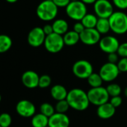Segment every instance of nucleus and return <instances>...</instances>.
<instances>
[{
  "instance_id": "nucleus-1",
  "label": "nucleus",
  "mask_w": 127,
  "mask_h": 127,
  "mask_svg": "<svg viewBox=\"0 0 127 127\" xmlns=\"http://www.w3.org/2000/svg\"><path fill=\"white\" fill-rule=\"evenodd\" d=\"M66 100L71 109L79 112L85 111L90 104L87 92L77 88L68 92Z\"/></svg>"
},
{
  "instance_id": "nucleus-20",
  "label": "nucleus",
  "mask_w": 127,
  "mask_h": 127,
  "mask_svg": "<svg viewBox=\"0 0 127 127\" xmlns=\"http://www.w3.org/2000/svg\"><path fill=\"white\" fill-rule=\"evenodd\" d=\"M49 118L42 113L36 114L32 117L31 125L33 127H48Z\"/></svg>"
},
{
  "instance_id": "nucleus-9",
  "label": "nucleus",
  "mask_w": 127,
  "mask_h": 127,
  "mask_svg": "<svg viewBox=\"0 0 127 127\" xmlns=\"http://www.w3.org/2000/svg\"><path fill=\"white\" fill-rule=\"evenodd\" d=\"M100 75L105 82H112L115 80L119 75L120 71L117 64L106 63L103 64L99 71Z\"/></svg>"
},
{
  "instance_id": "nucleus-29",
  "label": "nucleus",
  "mask_w": 127,
  "mask_h": 127,
  "mask_svg": "<svg viewBox=\"0 0 127 127\" xmlns=\"http://www.w3.org/2000/svg\"><path fill=\"white\" fill-rule=\"evenodd\" d=\"M51 83V78L48 74H43L39 77V87L41 89L48 88Z\"/></svg>"
},
{
  "instance_id": "nucleus-26",
  "label": "nucleus",
  "mask_w": 127,
  "mask_h": 127,
  "mask_svg": "<svg viewBox=\"0 0 127 127\" xmlns=\"http://www.w3.org/2000/svg\"><path fill=\"white\" fill-rule=\"evenodd\" d=\"M106 90L111 97H116V96H120L121 94L122 89L120 85L117 83H111L106 87Z\"/></svg>"
},
{
  "instance_id": "nucleus-43",
  "label": "nucleus",
  "mask_w": 127,
  "mask_h": 127,
  "mask_svg": "<svg viewBox=\"0 0 127 127\" xmlns=\"http://www.w3.org/2000/svg\"></svg>"
},
{
  "instance_id": "nucleus-12",
  "label": "nucleus",
  "mask_w": 127,
  "mask_h": 127,
  "mask_svg": "<svg viewBox=\"0 0 127 127\" xmlns=\"http://www.w3.org/2000/svg\"><path fill=\"white\" fill-rule=\"evenodd\" d=\"M16 111L18 115L22 118H32L36 115V107L34 104L28 100L19 101L16 106Z\"/></svg>"
},
{
  "instance_id": "nucleus-39",
  "label": "nucleus",
  "mask_w": 127,
  "mask_h": 127,
  "mask_svg": "<svg viewBox=\"0 0 127 127\" xmlns=\"http://www.w3.org/2000/svg\"><path fill=\"white\" fill-rule=\"evenodd\" d=\"M6 1H7L8 3H15V2H16L18 0H5Z\"/></svg>"
},
{
  "instance_id": "nucleus-31",
  "label": "nucleus",
  "mask_w": 127,
  "mask_h": 127,
  "mask_svg": "<svg viewBox=\"0 0 127 127\" xmlns=\"http://www.w3.org/2000/svg\"><path fill=\"white\" fill-rule=\"evenodd\" d=\"M117 53L121 57H127V42L120 44Z\"/></svg>"
},
{
  "instance_id": "nucleus-34",
  "label": "nucleus",
  "mask_w": 127,
  "mask_h": 127,
  "mask_svg": "<svg viewBox=\"0 0 127 127\" xmlns=\"http://www.w3.org/2000/svg\"><path fill=\"white\" fill-rule=\"evenodd\" d=\"M119 61V55L118 53H111L108 54V62L114 64H117Z\"/></svg>"
},
{
  "instance_id": "nucleus-37",
  "label": "nucleus",
  "mask_w": 127,
  "mask_h": 127,
  "mask_svg": "<svg viewBox=\"0 0 127 127\" xmlns=\"http://www.w3.org/2000/svg\"><path fill=\"white\" fill-rule=\"evenodd\" d=\"M44 33H45L46 36L50 35L51 33H54V29H53V26L52 25H49V24H46L44 25V27L42 28Z\"/></svg>"
},
{
  "instance_id": "nucleus-24",
  "label": "nucleus",
  "mask_w": 127,
  "mask_h": 127,
  "mask_svg": "<svg viewBox=\"0 0 127 127\" xmlns=\"http://www.w3.org/2000/svg\"><path fill=\"white\" fill-rule=\"evenodd\" d=\"M88 83L92 88H97L102 86L103 79L99 73H92L87 79Z\"/></svg>"
},
{
  "instance_id": "nucleus-8",
  "label": "nucleus",
  "mask_w": 127,
  "mask_h": 127,
  "mask_svg": "<svg viewBox=\"0 0 127 127\" xmlns=\"http://www.w3.org/2000/svg\"><path fill=\"white\" fill-rule=\"evenodd\" d=\"M94 10L98 18L109 19L114 11L113 4L109 0H97L94 4Z\"/></svg>"
},
{
  "instance_id": "nucleus-21",
  "label": "nucleus",
  "mask_w": 127,
  "mask_h": 127,
  "mask_svg": "<svg viewBox=\"0 0 127 127\" xmlns=\"http://www.w3.org/2000/svg\"><path fill=\"white\" fill-rule=\"evenodd\" d=\"M98 21V17L92 13H87L80 21L85 28H95Z\"/></svg>"
},
{
  "instance_id": "nucleus-27",
  "label": "nucleus",
  "mask_w": 127,
  "mask_h": 127,
  "mask_svg": "<svg viewBox=\"0 0 127 127\" xmlns=\"http://www.w3.org/2000/svg\"><path fill=\"white\" fill-rule=\"evenodd\" d=\"M69 108H71V107H70V106H69V104H68L66 99L57 101V104L55 106L56 112L63 113V114H65V112H68Z\"/></svg>"
},
{
  "instance_id": "nucleus-11",
  "label": "nucleus",
  "mask_w": 127,
  "mask_h": 127,
  "mask_svg": "<svg viewBox=\"0 0 127 127\" xmlns=\"http://www.w3.org/2000/svg\"><path fill=\"white\" fill-rule=\"evenodd\" d=\"M98 44L100 50L108 54L116 53L120 46L118 39L113 36H105L102 37Z\"/></svg>"
},
{
  "instance_id": "nucleus-3",
  "label": "nucleus",
  "mask_w": 127,
  "mask_h": 127,
  "mask_svg": "<svg viewBox=\"0 0 127 127\" xmlns=\"http://www.w3.org/2000/svg\"><path fill=\"white\" fill-rule=\"evenodd\" d=\"M111 31L116 34H124L127 32V14L123 11H115L109 18Z\"/></svg>"
},
{
  "instance_id": "nucleus-5",
  "label": "nucleus",
  "mask_w": 127,
  "mask_h": 127,
  "mask_svg": "<svg viewBox=\"0 0 127 127\" xmlns=\"http://www.w3.org/2000/svg\"><path fill=\"white\" fill-rule=\"evenodd\" d=\"M87 94L90 103L97 106L108 103L110 97L106 88L103 86L92 88L88 91Z\"/></svg>"
},
{
  "instance_id": "nucleus-25",
  "label": "nucleus",
  "mask_w": 127,
  "mask_h": 127,
  "mask_svg": "<svg viewBox=\"0 0 127 127\" xmlns=\"http://www.w3.org/2000/svg\"><path fill=\"white\" fill-rule=\"evenodd\" d=\"M40 113L43 114L48 118H51L54 113H56L55 107H54L49 103H43L39 107Z\"/></svg>"
},
{
  "instance_id": "nucleus-6",
  "label": "nucleus",
  "mask_w": 127,
  "mask_h": 127,
  "mask_svg": "<svg viewBox=\"0 0 127 127\" xmlns=\"http://www.w3.org/2000/svg\"><path fill=\"white\" fill-rule=\"evenodd\" d=\"M65 42L63 36L53 33L50 35L46 36L44 46L46 51L51 54H57L60 52L64 47Z\"/></svg>"
},
{
  "instance_id": "nucleus-13",
  "label": "nucleus",
  "mask_w": 127,
  "mask_h": 127,
  "mask_svg": "<svg viewBox=\"0 0 127 127\" xmlns=\"http://www.w3.org/2000/svg\"><path fill=\"white\" fill-rule=\"evenodd\" d=\"M80 41L86 45H94L100 42L101 34L96 28H86L80 34Z\"/></svg>"
},
{
  "instance_id": "nucleus-44",
  "label": "nucleus",
  "mask_w": 127,
  "mask_h": 127,
  "mask_svg": "<svg viewBox=\"0 0 127 127\" xmlns=\"http://www.w3.org/2000/svg\"></svg>"
},
{
  "instance_id": "nucleus-7",
  "label": "nucleus",
  "mask_w": 127,
  "mask_h": 127,
  "mask_svg": "<svg viewBox=\"0 0 127 127\" xmlns=\"http://www.w3.org/2000/svg\"><path fill=\"white\" fill-rule=\"evenodd\" d=\"M72 71L74 76L80 79H88L94 73L92 63L86 60H80L75 62L72 67Z\"/></svg>"
},
{
  "instance_id": "nucleus-35",
  "label": "nucleus",
  "mask_w": 127,
  "mask_h": 127,
  "mask_svg": "<svg viewBox=\"0 0 127 127\" xmlns=\"http://www.w3.org/2000/svg\"><path fill=\"white\" fill-rule=\"evenodd\" d=\"M53 1L58 7H66L71 1V0H53Z\"/></svg>"
},
{
  "instance_id": "nucleus-40",
  "label": "nucleus",
  "mask_w": 127,
  "mask_h": 127,
  "mask_svg": "<svg viewBox=\"0 0 127 127\" xmlns=\"http://www.w3.org/2000/svg\"><path fill=\"white\" fill-rule=\"evenodd\" d=\"M124 95L127 97V87L125 89V90H124Z\"/></svg>"
},
{
  "instance_id": "nucleus-4",
  "label": "nucleus",
  "mask_w": 127,
  "mask_h": 127,
  "mask_svg": "<svg viewBox=\"0 0 127 127\" xmlns=\"http://www.w3.org/2000/svg\"><path fill=\"white\" fill-rule=\"evenodd\" d=\"M65 13L70 19L75 21H81L87 14L86 4L80 0L71 1L65 7Z\"/></svg>"
},
{
  "instance_id": "nucleus-16",
  "label": "nucleus",
  "mask_w": 127,
  "mask_h": 127,
  "mask_svg": "<svg viewBox=\"0 0 127 127\" xmlns=\"http://www.w3.org/2000/svg\"><path fill=\"white\" fill-rule=\"evenodd\" d=\"M115 111L116 108L108 102L106 103L97 106V115L100 118L106 120L112 118L115 114Z\"/></svg>"
},
{
  "instance_id": "nucleus-36",
  "label": "nucleus",
  "mask_w": 127,
  "mask_h": 127,
  "mask_svg": "<svg viewBox=\"0 0 127 127\" xmlns=\"http://www.w3.org/2000/svg\"><path fill=\"white\" fill-rule=\"evenodd\" d=\"M85 29H86V28H85L84 25H83V23H82L81 22H76V23L74 25V27H73V30H74L75 32L78 33L79 34H80Z\"/></svg>"
},
{
  "instance_id": "nucleus-38",
  "label": "nucleus",
  "mask_w": 127,
  "mask_h": 127,
  "mask_svg": "<svg viewBox=\"0 0 127 127\" xmlns=\"http://www.w3.org/2000/svg\"><path fill=\"white\" fill-rule=\"evenodd\" d=\"M80 1L86 4H94L97 1V0H80Z\"/></svg>"
},
{
  "instance_id": "nucleus-42",
  "label": "nucleus",
  "mask_w": 127,
  "mask_h": 127,
  "mask_svg": "<svg viewBox=\"0 0 127 127\" xmlns=\"http://www.w3.org/2000/svg\"><path fill=\"white\" fill-rule=\"evenodd\" d=\"M48 1H53V0H48Z\"/></svg>"
},
{
  "instance_id": "nucleus-19",
  "label": "nucleus",
  "mask_w": 127,
  "mask_h": 127,
  "mask_svg": "<svg viewBox=\"0 0 127 127\" xmlns=\"http://www.w3.org/2000/svg\"><path fill=\"white\" fill-rule=\"evenodd\" d=\"M63 39L65 45L73 46L77 44L80 41V36L78 33L75 32L73 30V31H68L65 34H64Z\"/></svg>"
},
{
  "instance_id": "nucleus-41",
  "label": "nucleus",
  "mask_w": 127,
  "mask_h": 127,
  "mask_svg": "<svg viewBox=\"0 0 127 127\" xmlns=\"http://www.w3.org/2000/svg\"><path fill=\"white\" fill-rule=\"evenodd\" d=\"M71 1H78V0H71Z\"/></svg>"
},
{
  "instance_id": "nucleus-32",
  "label": "nucleus",
  "mask_w": 127,
  "mask_h": 127,
  "mask_svg": "<svg viewBox=\"0 0 127 127\" xmlns=\"http://www.w3.org/2000/svg\"><path fill=\"white\" fill-rule=\"evenodd\" d=\"M112 2L116 7L121 10L127 9V0H112Z\"/></svg>"
},
{
  "instance_id": "nucleus-2",
  "label": "nucleus",
  "mask_w": 127,
  "mask_h": 127,
  "mask_svg": "<svg viewBox=\"0 0 127 127\" xmlns=\"http://www.w3.org/2000/svg\"><path fill=\"white\" fill-rule=\"evenodd\" d=\"M58 7L52 1L44 0L39 4L36 13L38 18L45 22L54 20L58 13Z\"/></svg>"
},
{
  "instance_id": "nucleus-15",
  "label": "nucleus",
  "mask_w": 127,
  "mask_h": 127,
  "mask_svg": "<svg viewBox=\"0 0 127 127\" xmlns=\"http://www.w3.org/2000/svg\"><path fill=\"white\" fill-rule=\"evenodd\" d=\"M69 125L70 119L65 114L56 112L49 118V127H69Z\"/></svg>"
},
{
  "instance_id": "nucleus-28",
  "label": "nucleus",
  "mask_w": 127,
  "mask_h": 127,
  "mask_svg": "<svg viewBox=\"0 0 127 127\" xmlns=\"http://www.w3.org/2000/svg\"><path fill=\"white\" fill-rule=\"evenodd\" d=\"M12 124V118L8 113H2L0 115V127H9Z\"/></svg>"
},
{
  "instance_id": "nucleus-10",
  "label": "nucleus",
  "mask_w": 127,
  "mask_h": 127,
  "mask_svg": "<svg viewBox=\"0 0 127 127\" xmlns=\"http://www.w3.org/2000/svg\"><path fill=\"white\" fill-rule=\"evenodd\" d=\"M46 38V35L43 31L42 28L35 27L30 31L28 34V43L33 47L38 48L42 45H44L45 40Z\"/></svg>"
},
{
  "instance_id": "nucleus-23",
  "label": "nucleus",
  "mask_w": 127,
  "mask_h": 127,
  "mask_svg": "<svg viewBox=\"0 0 127 127\" xmlns=\"http://www.w3.org/2000/svg\"><path fill=\"white\" fill-rule=\"evenodd\" d=\"M13 44L11 38L5 34L0 36V53H5L11 48Z\"/></svg>"
},
{
  "instance_id": "nucleus-17",
  "label": "nucleus",
  "mask_w": 127,
  "mask_h": 127,
  "mask_svg": "<svg viewBox=\"0 0 127 127\" xmlns=\"http://www.w3.org/2000/svg\"><path fill=\"white\" fill-rule=\"evenodd\" d=\"M51 95L53 99H54L57 101L65 100L68 96V92L65 89V86L62 85H54L51 89Z\"/></svg>"
},
{
  "instance_id": "nucleus-22",
  "label": "nucleus",
  "mask_w": 127,
  "mask_h": 127,
  "mask_svg": "<svg viewBox=\"0 0 127 127\" xmlns=\"http://www.w3.org/2000/svg\"><path fill=\"white\" fill-rule=\"evenodd\" d=\"M95 28L100 34H106L107 33H109L111 31L109 19L98 18V21Z\"/></svg>"
},
{
  "instance_id": "nucleus-30",
  "label": "nucleus",
  "mask_w": 127,
  "mask_h": 127,
  "mask_svg": "<svg viewBox=\"0 0 127 127\" xmlns=\"http://www.w3.org/2000/svg\"><path fill=\"white\" fill-rule=\"evenodd\" d=\"M120 72H127V57H121L117 63Z\"/></svg>"
},
{
  "instance_id": "nucleus-14",
  "label": "nucleus",
  "mask_w": 127,
  "mask_h": 127,
  "mask_svg": "<svg viewBox=\"0 0 127 127\" xmlns=\"http://www.w3.org/2000/svg\"><path fill=\"white\" fill-rule=\"evenodd\" d=\"M39 76L33 71H26L22 75V83L28 89H35L39 87Z\"/></svg>"
},
{
  "instance_id": "nucleus-18",
  "label": "nucleus",
  "mask_w": 127,
  "mask_h": 127,
  "mask_svg": "<svg viewBox=\"0 0 127 127\" xmlns=\"http://www.w3.org/2000/svg\"><path fill=\"white\" fill-rule=\"evenodd\" d=\"M54 33L63 36L68 31V24L67 21L63 19H58L54 20L52 24Z\"/></svg>"
},
{
  "instance_id": "nucleus-33",
  "label": "nucleus",
  "mask_w": 127,
  "mask_h": 127,
  "mask_svg": "<svg viewBox=\"0 0 127 127\" xmlns=\"http://www.w3.org/2000/svg\"><path fill=\"white\" fill-rule=\"evenodd\" d=\"M123 100L122 97L121 96H116V97H112L110 99V103L115 108H118L119 106H121V105L122 104Z\"/></svg>"
}]
</instances>
